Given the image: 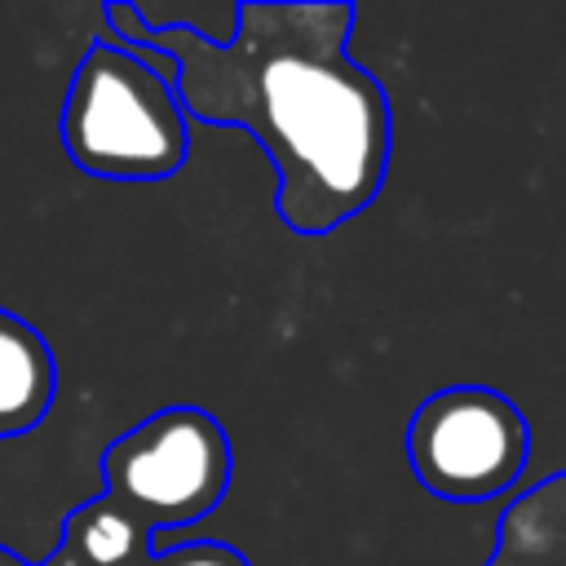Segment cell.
<instances>
[{
    "mask_svg": "<svg viewBox=\"0 0 566 566\" xmlns=\"http://www.w3.org/2000/svg\"><path fill=\"white\" fill-rule=\"evenodd\" d=\"M119 44L172 62L186 119L248 128L279 172V221L292 234H332L385 186L394 115L380 80L349 57L358 9L345 0H243L234 35L155 27L137 4H106Z\"/></svg>",
    "mask_w": 566,
    "mask_h": 566,
    "instance_id": "6da1fadb",
    "label": "cell"
},
{
    "mask_svg": "<svg viewBox=\"0 0 566 566\" xmlns=\"http://www.w3.org/2000/svg\"><path fill=\"white\" fill-rule=\"evenodd\" d=\"M71 164L102 181H168L190 150V119L172 88V62L119 44H88L62 102Z\"/></svg>",
    "mask_w": 566,
    "mask_h": 566,
    "instance_id": "7a4b0ae2",
    "label": "cell"
},
{
    "mask_svg": "<svg viewBox=\"0 0 566 566\" xmlns=\"http://www.w3.org/2000/svg\"><path fill=\"white\" fill-rule=\"evenodd\" d=\"M106 504L142 535L208 517L230 486V438L203 407H164L102 451Z\"/></svg>",
    "mask_w": 566,
    "mask_h": 566,
    "instance_id": "3957f363",
    "label": "cell"
},
{
    "mask_svg": "<svg viewBox=\"0 0 566 566\" xmlns=\"http://www.w3.org/2000/svg\"><path fill=\"white\" fill-rule=\"evenodd\" d=\"M531 455V424L513 398L486 385H451L429 394L407 424V460L416 482L447 504H482L504 495Z\"/></svg>",
    "mask_w": 566,
    "mask_h": 566,
    "instance_id": "277c9868",
    "label": "cell"
},
{
    "mask_svg": "<svg viewBox=\"0 0 566 566\" xmlns=\"http://www.w3.org/2000/svg\"><path fill=\"white\" fill-rule=\"evenodd\" d=\"M57 394V363L49 340L0 305V438L31 433Z\"/></svg>",
    "mask_w": 566,
    "mask_h": 566,
    "instance_id": "5b68a950",
    "label": "cell"
},
{
    "mask_svg": "<svg viewBox=\"0 0 566 566\" xmlns=\"http://www.w3.org/2000/svg\"><path fill=\"white\" fill-rule=\"evenodd\" d=\"M142 566H248L243 553L226 548V544H181V548H168Z\"/></svg>",
    "mask_w": 566,
    "mask_h": 566,
    "instance_id": "8992f818",
    "label": "cell"
}]
</instances>
